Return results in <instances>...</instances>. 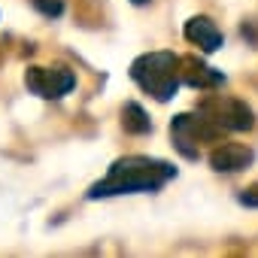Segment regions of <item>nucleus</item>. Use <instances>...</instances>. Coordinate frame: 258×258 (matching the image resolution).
<instances>
[{"label":"nucleus","instance_id":"f257e3e1","mask_svg":"<svg viewBox=\"0 0 258 258\" xmlns=\"http://www.w3.org/2000/svg\"><path fill=\"white\" fill-rule=\"evenodd\" d=\"M170 179H176V167L173 164H167L161 158H149V155H127V158H118L109 167V173L88 188L85 198L97 201V198H115V195L158 191Z\"/></svg>","mask_w":258,"mask_h":258},{"label":"nucleus","instance_id":"39448f33","mask_svg":"<svg viewBox=\"0 0 258 258\" xmlns=\"http://www.w3.org/2000/svg\"><path fill=\"white\" fill-rule=\"evenodd\" d=\"M25 85L40 97H64L76 85V76L67 67H31L25 73Z\"/></svg>","mask_w":258,"mask_h":258},{"label":"nucleus","instance_id":"423d86ee","mask_svg":"<svg viewBox=\"0 0 258 258\" xmlns=\"http://www.w3.org/2000/svg\"><path fill=\"white\" fill-rule=\"evenodd\" d=\"M255 161V152L243 143H222L210 152V167L219 170V173H237V170H246L249 164Z\"/></svg>","mask_w":258,"mask_h":258},{"label":"nucleus","instance_id":"0eeeda50","mask_svg":"<svg viewBox=\"0 0 258 258\" xmlns=\"http://www.w3.org/2000/svg\"><path fill=\"white\" fill-rule=\"evenodd\" d=\"M185 40L188 43H195L204 55H213V52H219L222 49V31L216 28V22H210L207 16H195V19H188L185 22Z\"/></svg>","mask_w":258,"mask_h":258},{"label":"nucleus","instance_id":"f8f14e48","mask_svg":"<svg viewBox=\"0 0 258 258\" xmlns=\"http://www.w3.org/2000/svg\"><path fill=\"white\" fill-rule=\"evenodd\" d=\"M131 4H134V7H146V4H149V0H131Z\"/></svg>","mask_w":258,"mask_h":258},{"label":"nucleus","instance_id":"9b49d317","mask_svg":"<svg viewBox=\"0 0 258 258\" xmlns=\"http://www.w3.org/2000/svg\"><path fill=\"white\" fill-rule=\"evenodd\" d=\"M237 201H240L243 207H252V210H258V182H255V185H249V188H243V191L237 195Z\"/></svg>","mask_w":258,"mask_h":258},{"label":"nucleus","instance_id":"20e7f679","mask_svg":"<svg viewBox=\"0 0 258 258\" xmlns=\"http://www.w3.org/2000/svg\"><path fill=\"white\" fill-rule=\"evenodd\" d=\"M198 112H201L207 121H213L219 131H249V127L255 124L252 109H249L243 100H237V97H222V94L207 97V100L198 106Z\"/></svg>","mask_w":258,"mask_h":258},{"label":"nucleus","instance_id":"6e6552de","mask_svg":"<svg viewBox=\"0 0 258 258\" xmlns=\"http://www.w3.org/2000/svg\"><path fill=\"white\" fill-rule=\"evenodd\" d=\"M179 67H182L179 70V82H185L191 88H216V85H225V73L207 67L198 58H179Z\"/></svg>","mask_w":258,"mask_h":258},{"label":"nucleus","instance_id":"9d476101","mask_svg":"<svg viewBox=\"0 0 258 258\" xmlns=\"http://www.w3.org/2000/svg\"><path fill=\"white\" fill-rule=\"evenodd\" d=\"M31 4L46 16V19H58L64 13V0H31Z\"/></svg>","mask_w":258,"mask_h":258},{"label":"nucleus","instance_id":"7ed1b4c3","mask_svg":"<svg viewBox=\"0 0 258 258\" xmlns=\"http://www.w3.org/2000/svg\"><path fill=\"white\" fill-rule=\"evenodd\" d=\"M170 137H173V146H176L185 158H198V155H201V143L219 140L222 131L195 109V112H182V115H176V118L170 121Z\"/></svg>","mask_w":258,"mask_h":258},{"label":"nucleus","instance_id":"1a4fd4ad","mask_svg":"<svg viewBox=\"0 0 258 258\" xmlns=\"http://www.w3.org/2000/svg\"><path fill=\"white\" fill-rule=\"evenodd\" d=\"M121 124H124V131L127 134H149L152 131V121H149V115H146V109L140 106V103H124V109H121Z\"/></svg>","mask_w":258,"mask_h":258},{"label":"nucleus","instance_id":"f03ea898","mask_svg":"<svg viewBox=\"0 0 258 258\" xmlns=\"http://www.w3.org/2000/svg\"><path fill=\"white\" fill-rule=\"evenodd\" d=\"M131 79L155 100H170L179 88V58L173 52H149L131 64Z\"/></svg>","mask_w":258,"mask_h":258}]
</instances>
